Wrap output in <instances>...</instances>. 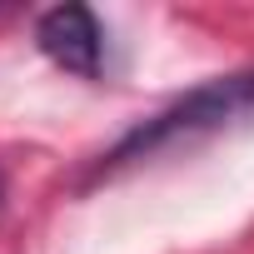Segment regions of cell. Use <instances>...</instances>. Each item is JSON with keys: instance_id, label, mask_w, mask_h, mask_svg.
<instances>
[{"instance_id": "obj_1", "label": "cell", "mask_w": 254, "mask_h": 254, "mask_svg": "<svg viewBox=\"0 0 254 254\" xmlns=\"http://www.w3.org/2000/svg\"><path fill=\"white\" fill-rule=\"evenodd\" d=\"M254 110V70L244 75H224V80H209L199 90H190L185 100H175L170 110H160L150 125H140L135 135H125V145L110 155V165H125V160H140V155H155L165 145H180V140H194L214 125L234 120Z\"/></svg>"}, {"instance_id": "obj_2", "label": "cell", "mask_w": 254, "mask_h": 254, "mask_svg": "<svg viewBox=\"0 0 254 254\" xmlns=\"http://www.w3.org/2000/svg\"><path fill=\"white\" fill-rule=\"evenodd\" d=\"M35 40H40V50L60 70L85 75V80L100 75V25H95V15L85 5H55V10H45L40 25H35Z\"/></svg>"}]
</instances>
